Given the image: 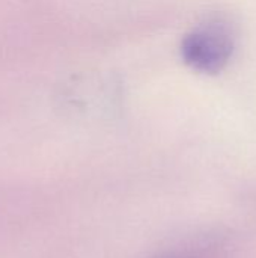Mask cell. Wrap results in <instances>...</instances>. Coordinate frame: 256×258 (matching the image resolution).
I'll return each mask as SVG.
<instances>
[{
    "instance_id": "cell-1",
    "label": "cell",
    "mask_w": 256,
    "mask_h": 258,
    "mask_svg": "<svg viewBox=\"0 0 256 258\" xmlns=\"http://www.w3.org/2000/svg\"><path fill=\"white\" fill-rule=\"evenodd\" d=\"M235 50V33L229 21L208 18L193 27L181 42V57L195 71L219 74L226 68Z\"/></svg>"
}]
</instances>
